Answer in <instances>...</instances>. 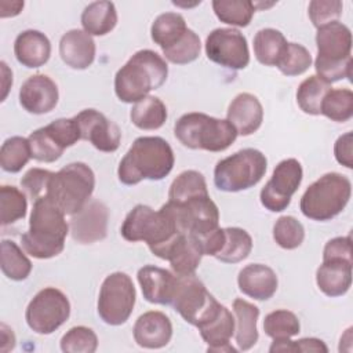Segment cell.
Here are the masks:
<instances>
[{
	"mask_svg": "<svg viewBox=\"0 0 353 353\" xmlns=\"http://www.w3.org/2000/svg\"><path fill=\"white\" fill-rule=\"evenodd\" d=\"M183 232L168 201L159 211L145 204L135 205L127 214L120 229L124 240L145 241L150 252L160 259H165L168 248Z\"/></svg>",
	"mask_w": 353,
	"mask_h": 353,
	"instance_id": "1",
	"label": "cell"
},
{
	"mask_svg": "<svg viewBox=\"0 0 353 353\" xmlns=\"http://www.w3.org/2000/svg\"><path fill=\"white\" fill-rule=\"evenodd\" d=\"M69 223L65 214L46 196L33 201L29 229L21 236V244L26 254L37 259H50L65 248Z\"/></svg>",
	"mask_w": 353,
	"mask_h": 353,
	"instance_id": "2",
	"label": "cell"
},
{
	"mask_svg": "<svg viewBox=\"0 0 353 353\" xmlns=\"http://www.w3.org/2000/svg\"><path fill=\"white\" fill-rule=\"evenodd\" d=\"M175 163L170 143L161 137H139L121 159L117 176L124 185L132 186L143 179L161 181Z\"/></svg>",
	"mask_w": 353,
	"mask_h": 353,
	"instance_id": "3",
	"label": "cell"
},
{
	"mask_svg": "<svg viewBox=\"0 0 353 353\" xmlns=\"http://www.w3.org/2000/svg\"><path fill=\"white\" fill-rule=\"evenodd\" d=\"M168 76L165 59L153 50L137 51L114 76V94L124 103H137L160 88Z\"/></svg>",
	"mask_w": 353,
	"mask_h": 353,
	"instance_id": "4",
	"label": "cell"
},
{
	"mask_svg": "<svg viewBox=\"0 0 353 353\" xmlns=\"http://www.w3.org/2000/svg\"><path fill=\"white\" fill-rule=\"evenodd\" d=\"M174 134L185 148L207 152L226 150L239 135L226 119H216L201 112L182 114L174 125Z\"/></svg>",
	"mask_w": 353,
	"mask_h": 353,
	"instance_id": "5",
	"label": "cell"
},
{
	"mask_svg": "<svg viewBox=\"0 0 353 353\" xmlns=\"http://www.w3.org/2000/svg\"><path fill=\"white\" fill-rule=\"evenodd\" d=\"M94 188V171L85 163L76 161L52 174L44 196L65 215H73L91 200Z\"/></svg>",
	"mask_w": 353,
	"mask_h": 353,
	"instance_id": "6",
	"label": "cell"
},
{
	"mask_svg": "<svg viewBox=\"0 0 353 353\" xmlns=\"http://www.w3.org/2000/svg\"><path fill=\"white\" fill-rule=\"evenodd\" d=\"M350 196V179L339 172H328L305 190L301 197L299 208L306 218L325 222L345 210Z\"/></svg>",
	"mask_w": 353,
	"mask_h": 353,
	"instance_id": "7",
	"label": "cell"
},
{
	"mask_svg": "<svg viewBox=\"0 0 353 353\" xmlns=\"http://www.w3.org/2000/svg\"><path fill=\"white\" fill-rule=\"evenodd\" d=\"M266 168L265 154L258 149L245 148L216 163L214 183L222 192L247 190L263 178Z\"/></svg>",
	"mask_w": 353,
	"mask_h": 353,
	"instance_id": "8",
	"label": "cell"
},
{
	"mask_svg": "<svg viewBox=\"0 0 353 353\" xmlns=\"http://www.w3.org/2000/svg\"><path fill=\"white\" fill-rule=\"evenodd\" d=\"M135 299L137 292L131 277L123 272L110 273L99 290L98 314L109 325H121L130 319Z\"/></svg>",
	"mask_w": 353,
	"mask_h": 353,
	"instance_id": "9",
	"label": "cell"
},
{
	"mask_svg": "<svg viewBox=\"0 0 353 353\" xmlns=\"http://www.w3.org/2000/svg\"><path fill=\"white\" fill-rule=\"evenodd\" d=\"M70 316L68 296L55 287L40 290L29 302L25 320L29 328L37 334L48 335L57 331Z\"/></svg>",
	"mask_w": 353,
	"mask_h": 353,
	"instance_id": "10",
	"label": "cell"
},
{
	"mask_svg": "<svg viewBox=\"0 0 353 353\" xmlns=\"http://www.w3.org/2000/svg\"><path fill=\"white\" fill-rule=\"evenodd\" d=\"M216 303L218 301L207 291L204 283L194 273L176 274L171 306L186 323L197 327Z\"/></svg>",
	"mask_w": 353,
	"mask_h": 353,
	"instance_id": "11",
	"label": "cell"
},
{
	"mask_svg": "<svg viewBox=\"0 0 353 353\" xmlns=\"http://www.w3.org/2000/svg\"><path fill=\"white\" fill-rule=\"evenodd\" d=\"M302 178V165L296 159L281 160L259 193L261 204L272 212L284 211L290 205L292 194L298 190Z\"/></svg>",
	"mask_w": 353,
	"mask_h": 353,
	"instance_id": "12",
	"label": "cell"
},
{
	"mask_svg": "<svg viewBox=\"0 0 353 353\" xmlns=\"http://www.w3.org/2000/svg\"><path fill=\"white\" fill-rule=\"evenodd\" d=\"M207 58L223 68L240 70L250 63V50L245 36L233 28H216L205 39Z\"/></svg>",
	"mask_w": 353,
	"mask_h": 353,
	"instance_id": "13",
	"label": "cell"
},
{
	"mask_svg": "<svg viewBox=\"0 0 353 353\" xmlns=\"http://www.w3.org/2000/svg\"><path fill=\"white\" fill-rule=\"evenodd\" d=\"M204 255L216 258L223 263H237L245 259L252 250L250 233L241 228H216L200 237Z\"/></svg>",
	"mask_w": 353,
	"mask_h": 353,
	"instance_id": "14",
	"label": "cell"
},
{
	"mask_svg": "<svg viewBox=\"0 0 353 353\" xmlns=\"http://www.w3.org/2000/svg\"><path fill=\"white\" fill-rule=\"evenodd\" d=\"M168 203L185 232L203 237L218 228L219 210L210 194L193 196L181 203Z\"/></svg>",
	"mask_w": 353,
	"mask_h": 353,
	"instance_id": "15",
	"label": "cell"
},
{
	"mask_svg": "<svg viewBox=\"0 0 353 353\" xmlns=\"http://www.w3.org/2000/svg\"><path fill=\"white\" fill-rule=\"evenodd\" d=\"M81 139L88 141L95 149L105 153L116 152L121 142L119 125L95 109H84L74 116Z\"/></svg>",
	"mask_w": 353,
	"mask_h": 353,
	"instance_id": "16",
	"label": "cell"
},
{
	"mask_svg": "<svg viewBox=\"0 0 353 353\" xmlns=\"http://www.w3.org/2000/svg\"><path fill=\"white\" fill-rule=\"evenodd\" d=\"M108 207L99 200H90L79 212L70 215L69 232L79 244H92L108 234Z\"/></svg>",
	"mask_w": 353,
	"mask_h": 353,
	"instance_id": "17",
	"label": "cell"
},
{
	"mask_svg": "<svg viewBox=\"0 0 353 353\" xmlns=\"http://www.w3.org/2000/svg\"><path fill=\"white\" fill-rule=\"evenodd\" d=\"M317 63H336L352 58V32L339 22L334 21L323 25L316 33Z\"/></svg>",
	"mask_w": 353,
	"mask_h": 353,
	"instance_id": "18",
	"label": "cell"
},
{
	"mask_svg": "<svg viewBox=\"0 0 353 353\" xmlns=\"http://www.w3.org/2000/svg\"><path fill=\"white\" fill-rule=\"evenodd\" d=\"M203 341L207 343V352H232L236 353L229 341L234 335V316L232 312L218 303L197 325Z\"/></svg>",
	"mask_w": 353,
	"mask_h": 353,
	"instance_id": "19",
	"label": "cell"
},
{
	"mask_svg": "<svg viewBox=\"0 0 353 353\" xmlns=\"http://www.w3.org/2000/svg\"><path fill=\"white\" fill-rule=\"evenodd\" d=\"M59 99L55 81L47 74H33L28 77L19 88V103L32 114H44L51 112Z\"/></svg>",
	"mask_w": 353,
	"mask_h": 353,
	"instance_id": "20",
	"label": "cell"
},
{
	"mask_svg": "<svg viewBox=\"0 0 353 353\" xmlns=\"http://www.w3.org/2000/svg\"><path fill=\"white\" fill-rule=\"evenodd\" d=\"M134 341L145 349H160L168 345L172 336V324L167 314L149 310L141 314L134 324Z\"/></svg>",
	"mask_w": 353,
	"mask_h": 353,
	"instance_id": "21",
	"label": "cell"
},
{
	"mask_svg": "<svg viewBox=\"0 0 353 353\" xmlns=\"http://www.w3.org/2000/svg\"><path fill=\"white\" fill-rule=\"evenodd\" d=\"M137 277L142 295L148 302L171 305L176 285V274L154 265H145L138 270Z\"/></svg>",
	"mask_w": 353,
	"mask_h": 353,
	"instance_id": "22",
	"label": "cell"
},
{
	"mask_svg": "<svg viewBox=\"0 0 353 353\" xmlns=\"http://www.w3.org/2000/svg\"><path fill=\"white\" fill-rule=\"evenodd\" d=\"M226 120L236 128L239 135L247 137L259 130L263 120V108L255 95L241 92L232 99Z\"/></svg>",
	"mask_w": 353,
	"mask_h": 353,
	"instance_id": "23",
	"label": "cell"
},
{
	"mask_svg": "<svg viewBox=\"0 0 353 353\" xmlns=\"http://www.w3.org/2000/svg\"><path fill=\"white\" fill-rule=\"evenodd\" d=\"M204 255L201 239L193 233H181L167 251L165 259L175 274H192Z\"/></svg>",
	"mask_w": 353,
	"mask_h": 353,
	"instance_id": "24",
	"label": "cell"
},
{
	"mask_svg": "<svg viewBox=\"0 0 353 353\" xmlns=\"http://www.w3.org/2000/svg\"><path fill=\"white\" fill-rule=\"evenodd\" d=\"M239 290L256 301L270 299L279 285L274 270L262 263H250L244 266L237 276Z\"/></svg>",
	"mask_w": 353,
	"mask_h": 353,
	"instance_id": "25",
	"label": "cell"
},
{
	"mask_svg": "<svg viewBox=\"0 0 353 353\" xmlns=\"http://www.w3.org/2000/svg\"><path fill=\"white\" fill-rule=\"evenodd\" d=\"M59 55L69 68L87 69L95 59V41L84 30L70 29L59 40Z\"/></svg>",
	"mask_w": 353,
	"mask_h": 353,
	"instance_id": "26",
	"label": "cell"
},
{
	"mask_svg": "<svg viewBox=\"0 0 353 353\" xmlns=\"http://www.w3.org/2000/svg\"><path fill=\"white\" fill-rule=\"evenodd\" d=\"M14 54L22 66L36 69L50 59L51 43L40 30L28 29L17 36L14 41Z\"/></svg>",
	"mask_w": 353,
	"mask_h": 353,
	"instance_id": "27",
	"label": "cell"
},
{
	"mask_svg": "<svg viewBox=\"0 0 353 353\" xmlns=\"http://www.w3.org/2000/svg\"><path fill=\"white\" fill-rule=\"evenodd\" d=\"M319 290L327 296H342L352 285V261L327 259L316 272Z\"/></svg>",
	"mask_w": 353,
	"mask_h": 353,
	"instance_id": "28",
	"label": "cell"
},
{
	"mask_svg": "<svg viewBox=\"0 0 353 353\" xmlns=\"http://www.w3.org/2000/svg\"><path fill=\"white\" fill-rule=\"evenodd\" d=\"M234 313V339L239 350H250L258 342L256 321L259 317V307L244 299L233 301Z\"/></svg>",
	"mask_w": 353,
	"mask_h": 353,
	"instance_id": "29",
	"label": "cell"
},
{
	"mask_svg": "<svg viewBox=\"0 0 353 353\" xmlns=\"http://www.w3.org/2000/svg\"><path fill=\"white\" fill-rule=\"evenodd\" d=\"M81 26L90 36H105L117 23V11L112 1H92L81 12Z\"/></svg>",
	"mask_w": 353,
	"mask_h": 353,
	"instance_id": "30",
	"label": "cell"
},
{
	"mask_svg": "<svg viewBox=\"0 0 353 353\" xmlns=\"http://www.w3.org/2000/svg\"><path fill=\"white\" fill-rule=\"evenodd\" d=\"M287 43V39L280 30L273 28L261 29L254 36V55L265 66H277Z\"/></svg>",
	"mask_w": 353,
	"mask_h": 353,
	"instance_id": "31",
	"label": "cell"
},
{
	"mask_svg": "<svg viewBox=\"0 0 353 353\" xmlns=\"http://www.w3.org/2000/svg\"><path fill=\"white\" fill-rule=\"evenodd\" d=\"M167 108L163 101L154 95H148L137 102L131 112L130 119L139 130H159L167 120Z\"/></svg>",
	"mask_w": 353,
	"mask_h": 353,
	"instance_id": "32",
	"label": "cell"
},
{
	"mask_svg": "<svg viewBox=\"0 0 353 353\" xmlns=\"http://www.w3.org/2000/svg\"><path fill=\"white\" fill-rule=\"evenodd\" d=\"M186 30L188 26L181 14L164 12L153 21L150 26V37L161 50H165L179 41Z\"/></svg>",
	"mask_w": 353,
	"mask_h": 353,
	"instance_id": "33",
	"label": "cell"
},
{
	"mask_svg": "<svg viewBox=\"0 0 353 353\" xmlns=\"http://www.w3.org/2000/svg\"><path fill=\"white\" fill-rule=\"evenodd\" d=\"M1 272L14 281L26 280L32 272V262L12 240H1Z\"/></svg>",
	"mask_w": 353,
	"mask_h": 353,
	"instance_id": "34",
	"label": "cell"
},
{
	"mask_svg": "<svg viewBox=\"0 0 353 353\" xmlns=\"http://www.w3.org/2000/svg\"><path fill=\"white\" fill-rule=\"evenodd\" d=\"M212 10L221 22L245 28L250 25L256 7L250 0H214Z\"/></svg>",
	"mask_w": 353,
	"mask_h": 353,
	"instance_id": "35",
	"label": "cell"
},
{
	"mask_svg": "<svg viewBox=\"0 0 353 353\" xmlns=\"http://www.w3.org/2000/svg\"><path fill=\"white\" fill-rule=\"evenodd\" d=\"M331 88V84L312 74L299 84L296 90V103L303 113L317 116L320 114L323 98Z\"/></svg>",
	"mask_w": 353,
	"mask_h": 353,
	"instance_id": "36",
	"label": "cell"
},
{
	"mask_svg": "<svg viewBox=\"0 0 353 353\" xmlns=\"http://www.w3.org/2000/svg\"><path fill=\"white\" fill-rule=\"evenodd\" d=\"M30 159L32 152L28 138L15 135L3 142L0 149V165L3 171L17 174L28 164Z\"/></svg>",
	"mask_w": 353,
	"mask_h": 353,
	"instance_id": "37",
	"label": "cell"
},
{
	"mask_svg": "<svg viewBox=\"0 0 353 353\" xmlns=\"http://www.w3.org/2000/svg\"><path fill=\"white\" fill-rule=\"evenodd\" d=\"M320 114L332 121L345 123L353 116V92L349 88H331L323 98Z\"/></svg>",
	"mask_w": 353,
	"mask_h": 353,
	"instance_id": "38",
	"label": "cell"
},
{
	"mask_svg": "<svg viewBox=\"0 0 353 353\" xmlns=\"http://www.w3.org/2000/svg\"><path fill=\"white\" fill-rule=\"evenodd\" d=\"M199 194H208L205 178L196 170H186L172 181L168 190V201L181 203Z\"/></svg>",
	"mask_w": 353,
	"mask_h": 353,
	"instance_id": "39",
	"label": "cell"
},
{
	"mask_svg": "<svg viewBox=\"0 0 353 353\" xmlns=\"http://www.w3.org/2000/svg\"><path fill=\"white\" fill-rule=\"evenodd\" d=\"M0 221L3 226L23 219L28 210V200L25 193L12 185H3L0 188Z\"/></svg>",
	"mask_w": 353,
	"mask_h": 353,
	"instance_id": "40",
	"label": "cell"
},
{
	"mask_svg": "<svg viewBox=\"0 0 353 353\" xmlns=\"http://www.w3.org/2000/svg\"><path fill=\"white\" fill-rule=\"evenodd\" d=\"M263 331L272 339L292 338L299 334L301 324L295 313L285 309H279L265 316Z\"/></svg>",
	"mask_w": 353,
	"mask_h": 353,
	"instance_id": "41",
	"label": "cell"
},
{
	"mask_svg": "<svg viewBox=\"0 0 353 353\" xmlns=\"http://www.w3.org/2000/svg\"><path fill=\"white\" fill-rule=\"evenodd\" d=\"M28 141L30 145L32 159L41 163H52L58 160L65 152V149L48 132L46 125L30 132Z\"/></svg>",
	"mask_w": 353,
	"mask_h": 353,
	"instance_id": "42",
	"label": "cell"
},
{
	"mask_svg": "<svg viewBox=\"0 0 353 353\" xmlns=\"http://www.w3.org/2000/svg\"><path fill=\"white\" fill-rule=\"evenodd\" d=\"M167 61L175 65H186L196 61L201 51V43L197 33L188 28L185 34L174 46L161 50Z\"/></svg>",
	"mask_w": 353,
	"mask_h": 353,
	"instance_id": "43",
	"label": "cell"
},
{
	"mask_svg": "<svg viewBox=\"0 0 353 353\" xmlns=\"http://www.w3.org/2000/svg\"><path fill=\"white\" fill-rule=\"evenodd\" d=\"M273 239L281 248L295 250L303 243V225L291 215H283L273 226Z\"/></svg>",
	"mask_w": 353,
	"mask_h": 353,
	"instance_id": "44",
	"label": "cell"
},
{
	"mask_svg": "<svg viewBox=\"0 0 353 353\" xmlns=\"http://www.w3.org/2000/svg\"><path fill=\"white\" fill-rule=\"evenodd\" d=\"M312 55L306 47L298 43H287L285 51L276 68L284 76H299L312 66Z\"/></svg>",
	"mask_w": 353,
	"mask_h": 353,
	"instance_id": "45",
	"label": "cell"
},
{
	"mask_svg": "<svg viewBox=\"0 0 353 353\" xmlns=\"http://www.w3.org/2000/svg\"><path fill=\"white\" fill-rule=\"evenodd\" d=\"M97 347V334L84 325L72 327L61 338V350L63 353H94Z\"/></svg>",
	"mask_w": 353,
	"mask_h": 353,
	"instance_id": "46",
	"label": "cell"
},
{
	"mask_svg": "<svg viewBox=\"0 0 353 353\" xmlns=\"http://www.w3.org/2000/svg\"><path fill=\"white\" fill-rule=\"evenodd\" d=\"M343 4L339 0H313L309 3L307 14L314 28L338 21L342 15Z\"/></svg>",
	"mask_w": 353,
	"mask_h": 353,
	"instance_id": "47",
	"label": "cell"
},
{
	"mask_svg": "<svg viewBox=\"0 0 353 353\" xmlns=\"http://www.w3.org/2000/svg\"><path fill=\"white\" fill-rule=\"evenodd\" d=\"M52 174L54 172L43 168H30L29 171H26L25 175L21 178V186L25 194L32 201L44 196Z\"/></svg>",
	"mask_w": 353,
	"mask_h": 353,
	"instance_id": "48",
	"label": "cell"
},
{
	"mask_svg": "<svg viewBox=\"0 0 353 353\" xmlns=\"http://www.w3.org/2000/svg\"><path fill=\"white\" fill-rule=\"evenodd\" d=\"M347 259L352 261V239L350 236L335 237L327 241L323 251V261Z\"/></svg>",
	"mask_w": 353,
	"mask_h": 353,
	"instance_id": "49",
	"label": "cell"
},
{
	"mask_svg": "<svg viewBox=\"0 0 353 353\" xmlns=\"http://www.w3.org/2000/svg\"><path fill=\"white\" fill-rule=\"evenodd\" d=\"M352 139L353 135L352 132H346L343 135H341L335 145H334V154L335 159L339 164L345 165L346 168H353V160H352Z\"/></svg>",
	"mask_w": 353,
	"mask_h": 353,
	"instance_id": "50",
	"label": "cell"
},
{
	"mask_svg": "<svg viewBox=\"0 0 353 353\" xmlns=\"http://www.w3.org/2000/svg\"><path fill=\"white\" fill-rule=\"evenodd\" d=\"M298 352H323L327 353L328 347L321 339L317 338H301L295 341Z\"/></svg>",
	"mask_w": 353,
	"mask_h": 353,
	"instance_id": "51",
	"label": "cell"
},
{
	"mask_svg": "<svg viewBox=\"0 0 353 353\" xmlns=\"http://www.w3.org/2000/svg\"><path fill=\"white\" fill-rule=\"evenodd\" d=\"M270 353H276V352H291V353H296V345L295 341H291L290 338H280V339H273L270 347H269Z\"/></svg>",
	"mask_w": 353,
	"mask_h": 353,
	"instance_id": "52",
	"label": "cell"
},
{
	"mask_svg": "<svg viewBox=\"0 0 353 353\" xmlns=\"http://www.w3.org/2000/svg\"><path fill=\"white\" fill-rule=\"evenodd\" d=\"M1 338H3V347H1V350L6 347V343H8L10 350L14 349V346H15V335H14L12 330H10L6 324H1Z\"/></svg>",
	"mask_w": 353,
	"mask_h": 353,
	"instance_id": "53",
	"label": "cell"
}]
</instances>
